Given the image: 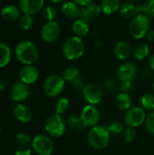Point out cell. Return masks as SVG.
Returning a JSON list of instances; mask_svg holds the SVG:
<instances>
[{"label": "cell", "instance_id": "8d00e7d4", "mask_svg": "<svg viewBox=\"0 0 154 155\" xmlns=\"http://www.w3.org/2000/svg\"><path fill=\"white\" fill-rule=\"evenodd\" d=\"M145 126H146L147 131L150 134H154V112H151L147 115V118L145 121Z\"/></svg>", "mask_w": 154, "mask_h": 155}, {"label": "cell", "instance_id": "ba28073f", "mask_svg": "<svg viewBox=\"0 0 154 155\" xmlns=\"http://www.w3.org/2000/svg\"><path fill=\"white\" fill-rule=\"evenodd\" d=\"M32 146L34 152L39 155H51L54 151L52 139L44 134H38L34 137Z\"/></svg>", "mask_w": 154, "mask_h": 155}, {"label": "cell", "instance_id": "d4e9b609", "mask_svg": "<svg viewBox=\"0 0 154 155\" xmlns=\"http://www.w3.org/2000/svg\"><path fill=\"white\" fill-rule=\"evenodd\" d=\"M67 124L71 129H73L76 132H84L86 129V127L84 126L81 117L78 115H75V114H71L68 116Z\"/></svg>", "mask_w": 154, "mask_h": 155}, {"label": "cell", "instance_id": "4dcf8cb0", "mask_svg": "<svg viewBox=\"0 0 154 155\" xmlns=\"http://www.w3.org/2000/svg\"><path fill=\"white\" fill-rule=\"evenodd\" d=\"M34 25V19L32 15H24L19 19V25L23 30H29Z\"/></svg>", "mask_w": 154, "mask_h": 155}, {"label": "cell", "instance_id": "836d02e7", "mask_svg": "<svg viewBox=\"0 0 154 155\" xmlns=\"http://www.w3.org/2000/svg\"><path fill=\"white\" fill-rule=\"evenodd\" d=\"M143 14L147 17H154V0H149L143 4Z\"/></svg>", "mask_w": 154, "mask_h": 155}, {"label": "cell", "instance_id": "f546056e", "mask_svg": "<svg viewBox=\"0 0 154 155\" xmlns=\"http://www.w3.org/2000/svg\"><path fill=\"white\" fill-rule=\"evenodd\" d=\"M107 131L109 132L110 135H116V134H120L123 132L124 130V126L122 123L120 122H112L108 124V126L106 127Z\"/></svg>", "mask_w": 154, "mask_h": 155}, {"label": "cell", "instance_id": "1f68e13d", "mask_svg": "<svg viewBox=\"0 0 154 155\" xmlns=\"http://www.w3.org/2000/svg\"><path fill=\"white\" fill-rule=\"evenodd\" d=\"M44 17L47 22H53L55 20L56 16H57V11L56 9L52 6V5H47L44 9Z\"/></svg>", "mask_w": 154, "mask_h": 155}, {"label": "cell", "instance_id": "4fadbf2b", "mask_svg": "<svg viewBox=\"0 0 154 155\" xmlns=\"http://www.w3.org/2000/svg\"><path fill=\"white\" fill-rule=\"evenodd\" d=\"M19 78L21 82L25 84H32L35 83L39 78V71L34 65H25L21 68L19 73Z\"/></svg>", "mask_w": 154, "mask_h": 155}, {"label": "cell", "instance_id": "d590c367", "mask_svg": "<svg viewBox=\"0 0 154 155\" xmlns=\"http://www.w3.org/2000/svg\"><path fill=\"white\" fill-rule=\"evenodd\" d=\"M117 88V83L113 78H107L103 83V89L107 93H113Z\"/></svg>", "mask_w": 154, "mask_h": 155}, {"label": "cell", "instance_id": "bcb514c9", "mask_svg": "<svg viewBox=\"0 0 154 155\" xmlns=\"http://www.w3.org/2000/svg\"><path fill=\"white\" fill-rule=\"evenodd\" d=\"M5 85H6V84H5V82L0 81V91H1V90H3V89L5 87Z\"/></svg>", "mask_w": 154, "mask_h": 155}, {"label": "cell", "instance_id": "4316f807", "mask_svg": "<svg viewBox=\"0 0 154 155\" xmlns=\"http://www.w3.org/2000/svg\"><path fill=\"white\" fill-rule=\"evenodd\" d=\"M80 76V70L76 66H68L63 72V78L65 82L71 83L74 79Z\"/></svg>", "mask_w": 154, "mask_h": 155}, {"label": "cell", "instance_id": "9c48e42d", "mask_svg": "<svg viewBox=\"0 0 154 155\" xmlns=\"http://www.w3.org/2000/svg\"><path fill=\"white\" fill-rule=\"evenodd\" d=\"M82 92L84 101L90 105L95 106L103 99L102 89L94 84H86Z\"/></svg>", "mask_w": 154, "mask_h": 155}, {"label": "cell", "instance_id": "8fae6325", "mask_svg": "<svg viewBox=\"0 0 154 155\" xmlns=\"http://www.w3.org/2000/svg\"><path fill=\"white\" fill-rule=\"evenodd\" d=\"M138 74V67L133 62H125L120 65L117 72L118 80L122 82H133Z\"/></svg>", "mask_w": 154, "mask_h": 155}, {"label": "cell", "instance_id": "d6a6232c", "mask_svg": "<svg viewBox=\"0 0 154 155\" xmlns=\"http://www.w3.org/2000/svg\"><path fill=\"white\" fill-rule=\"evenodd\" d=\"M79 18L84 20L87 23H90V22H93L96 18V16L93 15V13L87 6H85V7H81V12H80V17Z\"/></svg>", "mask_w": 154, "mask_h": 155}, {"label": "cell", "instance_id": "2e32d148", "mask_svg": "<svg viewBox=\"0 0 154 155\" xmlns=\"http://www.w3.org/2000/svg\"><path fill=\"white\" fill-rule=\"evenodd\" d=\"M114 55L120 60H126L132 54V47L126 41H118L113 47Z\"/></svg>", "mask_w": 154, "mask_h": 155}, {"label": "cell", "instance_id": "7dc6e473", "mask_svg": "<svg viewBox=\"0 0 154 155\" xmlns=\"http://www.w3.org/2000/svg\"><path fill=\"white\" fill-rule=\"evenodd\" d=\"M152 89H153V92H154V83H153V84H152Z\"/></svg>", "mask_w": 154, "mask_h": 155}, {"label": "cell", "instance_id": "ab89813d", "mask_svg": "<svg viewBox=\"0 0 154 155\" xmlns=\"http://www.w3.org/2000/svg\"><path fill=\"white\" fill-rule=\"evenodd\" d=\"M133 90V82H122L121 85H120V91L121 93H124V94H129Z\"/></svg>", "mask_w": 154, "mask_h": 155}, {"label": "cell", "instance_id": "5bb4252c", "mask_svg": "<svg viewBox=\"0 0 154 155\" xmlns=\"http://www.w3.org/2000/svg\"><path fill=\"white\" fill-rule=\"evenodd\" d=\"M30 95V89L27 84L19 81L14 84L11 88V98L15 102L25 101Z\"/></svg>", "mask_w": 154, "mask_h": 155}, {"label": "cell", "instance_id": "74e56055", "mask_svg": "<svg viewBox=\"0 0 154 155\" xmlns=\"http://www.w3.org/2000/svg\"><path fill=\"white\" fill-rule=\"evenodd\" d=\"M70 84H71L74 89H76V90H83L86 84L84 83V78L80 75V76H78L76 79H74V81H72V82L70 83Z\"/></svg>", "mask_w": 154, "mask_h": 155}, {"label": "cell", "instance_id": "9a60e30c", "mask_svg": "<svg viewBox=\"0 0 154 155\" xmlns=\"http://www.w3.org/2000/svg\"><path fill=\"white\" fill-rule=\"evenodd\" d=\"M44 4V2L43 0H21L19 6L25 15H32L39 12L43 8Z\"/></svg>", "mask_w": 154, "mask_h": 155}, {"label": "cell", "instance_id": "e575fe53", "mask_svg": "<svg viewBox=\"0 0 154 155\" xmlns=\"http://www.w3.org/2000/svg\"><path fill=\"white\" fill-rule=\"evenodd\" d=\"M15 141L21 147H26L31 143V138L28 134L25 133H19L15 136Z\"/></svg>", "mask_w": 154, "mask_h": 155}, {"label": "cell", "instance_id": "7402d4cb", "mask_svg": "<svg viewBox=\"0 0 154 155\" xmlns=\"http://www.w3.org/2000/svg\"><path fill=\"white\" fill-rule=\"evenodd\" d=\"M121 4L122 3L119 0H103L101 2L100 6L103 14L110 15L120 9Z\"/></svg>", "mask_w": 154, "mask_h": 155}, {"label": "cell", "instance_id": "6da1fadb", "mask_svg": "<svg viewBox=\"0 0 154 155\" xmlns=\"http://www.w3.org/2000/svg\"><path fill=\"white\" fill-rule=\"evenodd\" d=\"M15 54L20 63L25 65H31L37 60L39 52L37 46L33 42L25 40L16 45Z\"/></svg>", "mask_w": 154, "mask_h": 155}, {"label": "cell", "instance_id": "f6af8a7d", "mask_svg": "<svg viewBox=\"0 0 154 155\" xmlns=\"http://www.w3.org/2000/svg\"><path fill=\"white\" fill-rule=\"evenodd\" d=\"M149 66H150V68L154 72V54L150 58V60H149Z\"/></svg>", "mask_w": 154, "mask_h": 155}, {"label": "cell", "instance_id": "484cf974", "mask_svg": "<svg viewBox=\"0 0 154 155\" xmlns=\"http://www.w3.org/2000/svg\"><path fill=\"white\" fill-rule=\"evenodd\" d=\"M149 54H150V47L146 43H141L137 45L133 50V55L139 61L145 59L149 55Z\"/></svg>", "mask_w": 154, "mask_h": 155}, {"label": "cell", "instance_id": "277c9868", "mask_svg": "<svg viewBox=\"0 0 154 155\" xmlns=\"http://www.w3.org/2000/svg\"><path fill=\"white\" fill-rule=\"evenodd\" d=\"M150 19L146 15H136L129 25V31L134 39H142L146 36L150 31Z\"/></svg>", "mask_w": 154, "mask_h": 155}, {"label": "cell", "instance_id": "5b68a950", "mask_svg": "<svg viewBox=\"0 0 154 155\" xmlns=\"http://www.w3.org/2000/svg\"><path fill=\"white\" fill-rule=\"evenodd\" d=\"M65 81L63 76L58 74L49 75L44 82V92L50 97H56L60 95L64 90Z\"/></svg>", "mask_w": 154, "mask_h": 155}, {"label": "cell", "instance_id": "83f0119b", "mask_svg": "<svg viewBox=\"0 0 154 155\" xmlns=\"http://www.w3.org/2000/svg\"><path fill=\"white\" fill-rule=\"evenodd\" d=\"M141 104L143 106V109L154 112V94L149 93L144 94L141 97Z\"/></svg>", "mask_w": 154, "mask_h": 155}, {"label": "cell", "instance_id": "8992f818", "mask_svg": "<svg viewBox=\"0 0 154 155\" xmlns=\"http://www.w3.org/2000/svg\"><path fill=\"white\" fill-rule=\"evenodd\" d=\"M66 124L63 117L57 114H51L45 121L44 129L51 137H60L65 132Z\"/></svg>", "mask_w": 154, "mask_h": 155}, {"label": "cell", "instance_id": "52a82bcc", "mask_svg": "<svg viewBox=\"0 0 154 155\" xmlns=\"http://www.w3.org/2000/svg\"><path fill=\"white\" fill-rule=\"evenodd\" d=\"M147 115L145 110L142 107H132L129 109L124 115V123L128 127L136 128L145 124Z\"/></svg>", "mask_w": 154, "mask_h": 155}, {"label": "cell", "instance_id": "c3c4849f", "mask_svg": "<svg viewBox=\"0 0 154 155\" xmlns=\"http://www.w3.org/2000/svg\"><path fill=\"white\" fill-rule=\"evenodd\" d=\"M0 132H1V126H0Z\"/></svg>", "mask_w": 154, "mask_h": 155}, {"label": "cell", "instance_id": "30bf717a", "mask_svg": "<svg viewBox=\"0 0 154 155\" xmlns=\"http://www.w3.org/2000/svg\"><path fill=\"white\" fill-rule=\"evenodd\" d=\"M80 117L86 128L88 127L93 128L96 126L100 121V113L96 108V106L87 104L82 110Z\"/></svg>", "mask_w": 154, "mask_h": 155}, {"label": "cell", "instance_id": "603a6c76", "mask_svg": "<svg viewBox=\"0 0 154 155\" xmlns=\"http://www.w3.org/2000/svg\"><path fill=\"white\" fill-rule=\"evenodd\" d=\"M120 14L125 19H133L137 14L135 9V5L132 2H124L121 4L120 6Z\"/></svg>", "mask_w": 154, "mask_h": 155}, {"label": "cell", "instance_id": "f35d334b", "mask_svg": "<svg viewBox=\"0 0 154 155\" xmlns=\"http://www.w3.org/2000/svg\"><path fill=\"white\" fill-rule=\"evenodd\" d=\"M136 136V132L134 130V128H131V127H128L124 133H123V137H124V140L128 143L130 142H133Z\"/></svg>", "mask_w": 154, "mask_h": 155}, {"label": "cell", "instance_id": "3957f363", "mask_svg": "<svg viewBox=\"0 0 154 155\" xmlns=\"http://www.w3.org/2000/svg\"><path fill=\"white\" fill-rule=\"evenodd\" d=\"M87 141L93 148L96 150H103L106 148L109 144L110 134L107 131L106 127L96 125L89 131Z\"/></svg>", "mask_w": 154, "mask_h": 155}, {"label": "cell", "instance_id": "44dd1931", "mask_svg": "<svg viewBox=\"0 0 154 155\" xmlns=\"http://www.w3.org/2000/svg\"><path fill=\"white\" fill-rule=\"evenodd\" d=\"M73 31L75 34L76 36L79 37H84L88 35L89 30H90V26H89V23L85 22L84 20L78 18L76 19L74 24H73Z\"/></svg>", "mask_w": 154, "mask_h": 155}, {"label": "cell", "instance_id": "7bdbcfd3", "mask_svg": "<svg viewBox=\"0 0 154 155\" xmlns=\"http://www.w3.org/2000/svg\"><path fill=\"white\" fill-rule=\"evenodd\" d=\"M79 7L81 6V7H85V6H87L90 3H92L93 1L92 0H81V1H74Z\"/></svg>", "mask_w": 154, "mask_h": 155}, {"label": "cell", "instance_id": "60d3db41", "mask_svg": "<svg viewBox=\"0 0 154 155\" xmlns=\"http://www.w3.org/2000/svg\"><path fill=\"white\" fill-rule=\"evenodd\" d=\"M87 7L93 13V15H94L96 17H97V16L101 14V12H102V9H101L100 5H98V4H96V3H94V2L90 3V4L87 5Z\"/></svg>", "mask_w": 154, "mask_h": 155}, {"label": "cell", "instance_id": "cb8c5ba5", "mask_svg": "<svg viewBox=\"0 0 154 155\" xmlns=\"http://www.w3.org/2000/svg\"><path fill=\"white\" fill-rule=\"evenodd\" d=\"M11 60V49L10 47L3 43L0 42V68L6 66Z\"/></svg>", "mask_w": 154, "mask_h": 155}, {"label": "cell", "instance_id": "ac0fdd59", "mask_svg": "<svg viewBox=\"0 0 154 155\" xmlns=\"http://www.w3.org/2000/svg\"><path fill=\"white\" fill-rule=\"evenodd\" d=\"M1 16L7 22H13L20 17V9L14 5H5L1 10Z\"/></svg>", "mask_w": 154, "mask_h": 155}, {"label": "cell", "instance_id": "e0dca14e", "mask_svg": "<svg viewBox=\"0 0 154 155\" xmlns=\"http://www.w3.org/2000/svg\"><path fill=\"white\" fill-rule=\"evenodd\" d=\"M15 117L22 123H29L32 119V113L30 109L24 104H17L14 109Z\"/></svg>", "mask_w": 154, "mask_h": 155}, {"label": "cell", "instance_id": "b9f144b4", "mask_svg": "<svg viewBox=\"0 0 154 155\" xmlns=\"http://www.w3.org/2000/svg\"><path fill=\"white\" fill-rule=\"evenodd\" d=\"M15 155H32L31 150L27 147H20L16 152Z\"/></svg>", "mask_w": 154, "mask_h": 155}, {"label": "cell", "instance_id": "f1b7e54d", "mask_svg": "<svg viewBox=\"0 0 154 155\" xmlns=\"http://www.w3.org/2000/svg\"><path fill=\"white\" fill-rule=\"evenodd\" d=\"M69 100L67 98H60L55 104V114L61 115L65 114L69 109Z\"/></svg>", "mask_w": 154, "mask_h": 155}, {"label": "cell", "instance_id": "7c38bea8", "mask_svg": "<svg viewBox=\"0 0 154 155\" xmlns=\"http://www.w3.org/2000/svg\"><path fill=\"white\" fill-rule=\"evenodd\" d=\"M61 35V25L55 22H47L44 25L41 30V37L44 41L47 43H52L56 41Z\"/></svg>", "mask_w": 154, "mask_h": 155}, {"label": "cell", "instance_id": "ee69618b", "mask_svg": "<svg viewBox=\"0 0 154 155\" xmlns=\"http://www.w3.org/2000/svg\"><path fill=\"white\" fill-rule=\"evenodd\" d=\"M146 39L149 42H154V30H150L146 35Z\"/></svg>", "mask_w": 154, "mask_h": 155}, {"label": "cell", "instance_id": "ffe728a7", "mask_svg": "<svg viewBox=\"0 0 154 155\" xmlns=\"http://www.w3.org/2000/svg\"><path fill=\"white\" fill-rule=\"evenodd\" d=\"M133 98L129 94L119 93L115 97V105L121 111H128L132 108Z\"/></svg>", "mask_w": 154, "mask_h": 155}, {"label": "cell", "instance_id": "7a4b0ae2", "mask_svg": "<svg viewBox=\"0 0 154 155\" xmlns=\"http://www.w3.org/2000/svg\"><path fill=\"white\" fill-rule=\"evenodd\" d=\"M85 45L83 38L73 35L68 37L62 47L64 56L69 61H74L81 58L84 53Z\"/></svg>", "mask_w": 154, "mask_h": 155}, {"label": "cell", "instance_id": "d6986e66", "mask_svg": "<svg viewBox=\"0 0 154 155\" xmlns=\"http://www.w3.org/2000/svg\"><path fill=\"white\" fill-rule=\"evenodd\" d=\"M81 7H79L74 2H65L62 5V13L68 18L76 19L80 17Z\"/></svg>", "mask_w": 154, "mask_h": 155}]
</instances>
